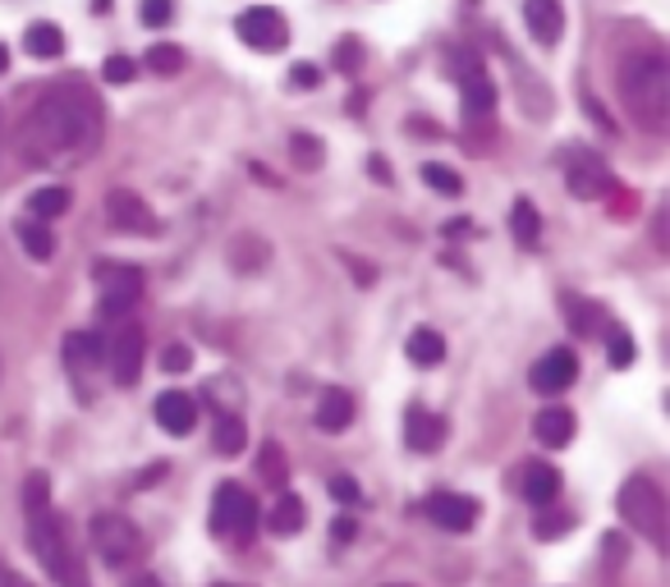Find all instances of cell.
<instances>
[{"label": "cell", "mask_w": 670, "mask_h": 587, "mask_svg": "<svg viewBox=\"0 0 670 587\" xmlns=\"http://www.w3.org/2000/svg\"><path fill=\"white\" fill-rule=\"evenodd\" d=\"M243 446H249V431H243V418H217V431H211V450L217 454H226V459H234Z\"/></svg>", "instance_id": "29"}, {"label": "cell", "mask_w": 670, "mask_h": 587, "mask_svg": "<svg viewBox=\"0 0 670 587\" xmlns=\"http://www.w3.org/2000/svg\"><path fill=\"white\" fill-rule=\"evenodd\" d=\"M23 51L33 55V60H55V55H65V33H60V23H51V19L28 23V28H23Z\"/></svg>", "instance_id": "21"}, {"label": "cell", "mask_w": 670, "mask_h": 587, "mask_svg": "<svg viewBox=\"0 0 670 587\" xmlns=\"http://www.w3.org/2000/svg\"><path fill=\"white\" fill-rule=\"evenodd\" d=\"M143 65L151 74H161V78H175L179 70H185V46H175V42H151L147 55H143Z\"/></svg>", "instance_id": "27"}, {"label": "cell", "mask_w": 670, "mask_h": 587, "mask_svg": "<svg viewBox=\"0 0 670 587\" xmlns=\"http://www.w3.org/2000/svg\"><path fill=\"white\" fill-rule=\"evenodd\" d=\"M331 496H335V501H345V505H358V482H354V478H345V473H341V478H331Z\"/></svg>", "instance_id": "41"}, {"label": "cell", "mask_w": 670, "mask_h": 587, "mask_svg": "<svg viewBox=\"0 0 670 587\" xmlns=\"http://www.w3.org/2000/svg\"><path fill=\"white\" fill-rule=\"evenodd\" d=\"M354 528H358L354 518H335V523H331V542H341V546H345V542L354 537Z\"/></svg>", "instance_id": "43"}, {"label": "cell", "mask_w": 670, "mask_h": 587, "mask_svg": "<svg viewBox=\"0 0 670 587\" xmlns=\"http://www.w3.org/2000/svg\"><path fill=\"white\" fill-rule=\"evenodd\" d=\"M616 87H620V102L634 115L638 129H648V134L670 129V65H666L661 51L629 55L616 74Z\"/></svg>", "instance_id": "2"}, {"label": "cell", "mask_w": 670, "mask_h": 587, "mask_svg": "<svg viewBox=\"0 0 670 587\" xmlns=\"http://www.w3.org/2000/svg\"><path fill=\"white\" fill-rule=\"evenodd\" d=\"M428 518L437 523V528L446 533H469L478 523V501L473 496H460V491H437V496H428Z\"/></svg>", "instance_id": "13"}, {"label": "cell", "mask_w": 670, "mask_h": 587, "mask_svg": "<svg viewBox=\"0 0 670 587\" xmlns=\"http://www.w3.org/2000/svg\"><path fill=\"white\" fill-rule=\"evenodd\" d=\"M520 486H524V501L546 510L556 496H561V473L552 469V463H542V459H528L524 463V473H520Z\"/></svg>", "instance_id": "17"}, {"label": "cell", "mask_w": 670, "mask_h": 587, "mask_svg": "<svg viewBox=\"0 0 670 587\" xmlns=\"http://www.w3.org/2000/svg\"><path fill=\"white\" fill-rule=\"evenodd\" d=\"M6 70H10V51H6V46H0V74H6Z\"/></svg>", "instance_id": "45"}, {"label": "cell", "mask_w": 670, "mask_h": 587, "mask_svg": "<svg viewBox=\"0 0 670 587\" xmlns=\"http://www.w3.org/2000/svg\"><path fill=\"white\" fill-rule=\"evenodd\" d=\"M303 523H308V510H303V501L290 496V491H281V501L266 510V528L276 533V537H294Z\"/></svg>", "instance_id": "23"}, {"label": "cell", "mask_w": 670, "mask_h": 587, "mask_svg": "<svg viewBox=\"0 0 670 587\" xmlns=\"http://www.w3.org/2000/svg\"><path fill=\"white\" fill-rule=\"evenodd\" d=\"M93 281H97V290H102V317H111V322H119V317H129L134 313V303L143 298V271L138 266H129V262H102L97 271H93Z\"/></svg>", "instance_id": "8"}, {"label": "cell", "mask_w": 670, "mask_h": 587, "mask_svg": "<svg viewBox=\"0 0 670 587\" xmlns=\"http://www.w3.org/2000/svg\"><path fill=\"white\" fill-rule=\"evenodd\" d=\"M290 83H294V87H317L322 74H317L313 65H294V70H290Z\"/></svg>", "instance_id": "42"}, {"label": "cell", "mask_w": 670, "mask_h": 587, "mask_svg": "<svg viewBox=\"0 0 670 587\" xmlns=\"http://www.w3.org/2000/svg\"><path fill=\"white\" fill-rule=\"evenodd\" d=\"M335 65H341L345 74H358V65H363V42H358V38H341V42H335Z\"/></svg>", "instance_id": "37"}, {"label": "cell", "mask_w": 670, "mask_h": 587, "mask_svg": "<svg viewBox=\"0 0 670 587\" xmlns=\"http://www.w3.org/2000/svg\"><path fill=\"white\" fill-rule=\"evenodd\" d=\"M510 234L520 239V249H537V239H542V216L528 198H520L510 207Z\"/></svg>", "instance_id": "24"}, {"label": "cell", "mask_w": 670, "mask_h": 587, "mask_svg": "<svg viewBox=\"0 0 670 587\" xmlns=\"http://www.w3.org/2000/svg\"><path fill=\"white\" fill-rule=\"evenodd\" d=\"M170 14H175V0H143V6H138L143 28H166Z\"/></svg>", "instance_id": "36"}, {"label": "cell", "mask_w": 670, "mask_h": 587, "mask_svg": "<svg viewBox=\"0 0 670 587\" xmlns=\"http://www.w3.org/2000/svg\"><path fill=\"white\" fill-rule=\"evenodd\" d=\"M565 307H569V326L578 335H597V326H601V307L597 303H584V298L565 294Z\"/></svg>", "instance_id": "34"}, {"label": "cell", "mask_w": 670, "mask_h": 587, "mask_svg": "<svg viewBox=\"0 0 670 587\" xmlns=\"http://www.w3.org/2000/svg\"><path fill=\"white\" fill-rule=\"evenodd\" d=\"M189 363H193V354H189L185 345H170V349L161 354V367H166V373H189Z\"/></svg>", "instance_id": "40"}, {"label": "cell", "mask_w": 670, "mask_h": 587, "mask_svg": "<svg viewBox=\"0 0 670 587\" xmlns=\"http://www.w3.org/2000/svg\"><path fill=\"white\" fill-rule=\"evenodd\" d=\"M258 523H262V510H258V501L249 496V491H243L239 482H221L217 496H211V533L243 546V542H253Z\"/></svg>", "instance_id": "6"}, {"label": "cell", "mask_w": 670, "mask_h": 587, "mask_svg": "<svg viewBox=\"0 0 670 587\" xmlns=\"http://www.w3.org/2000/svg\"><path fill=\"white\" fill-rule=\"evenodd\" d=\"M616 510L638 537H648L652 546H666V496H661V486L652 478H643V473L629 478L620 486Z\"/></svg>", "instance_id": "4"}, {"label": "cell", "mask_w": 670, "mask_h": 587, "mask_svg": "<svg viewBox=\"0 0 670 587\" xmlns=\"http://www.w3.org/2000/svg\"><path fill=\"white\" fill-rule=\"evenodd\" d=\"M102 147V102L83 83L46 87L38 106L23 115L14 151L33 170H70Z\"/></svg>", "instance_id": "1"}, {"label": "cell", "mask_w": 670, "mask_h": 587, "mask_svg": "<svg viewBox=\"0 0 670 587\" xmlns=\"http://www.w3.org/2000/svg\"><path fill=\"white\" fill-rule=\"evenodd\" d=\"M157 422L170 431V437H189L193 431V422H198V399L193 395H185V390H166V395H157Z\"/></svg>", "instance_id": "14"}, {"label": "cell", "mask_w": 670, "mask_h": 587, "mask_svg": "<svg viewBox=\"0 0 670 587\" xmlns=\"http://www.w3.org/2000/svg\"><path fill=\"white\" fill-rule=\"evenodd\" d=\"M533 390L537 395H561L578 381V354L574 349H546L537 363H533V373H528Z\"/></svg>", "instance_id": "12"}, {"label": "cell", "mask_w": 670, "mask_h": 587, "mask_svg": "<svg viewBox=\"0 0 670 587\" xmlns=\"http://www.w3.org/2000/svg\"><path fill=\"white\" fill-rule=\"evenodd\" d=\"M409 446L418 450V454H437L441 450V441H446V431H450V422L441 418V413H432V409H422V405H413L409 409Z\"/></svg>", "instance_id": "18"}, {"label": "cell", "mask_w": 670, "mask_h": 587, "mask_svg": "<svg viewBox=\"0 0 670 587\" xmlns=\"http://www.w3.org/2000/svg\"><path fill=\"white\" fill-rule=\"evenodd\" d=\"M386 587H405V583H386Z\"/></svg>", "instance_id": "47"}, {"label": "cell", "mask_w": 670, "mask_h": 587, "mask_svg": "<svg viewBox=\"0 0 670 587\" xmlns=\"http://www.w3.org/2000/svg\"><path fill=\"white\" fill-rule=\"evenodd\" d=\"M574 413L565 409V405H552V409H542L537 418H533V431H537V441L546 446V450H561V446H569L574 441Z\"/></svg>", "instance_id": "20"}, {"label": "cell", "mask_w": 670, "mask_h": 587, "mask_svg": "<svg viewBox=\"0 0 670 587\" xmlns=\"http://www.w3.org/2000/svg\"><path fill=\"white\" fill-rule=\"evenodd\" d=\"M143 358H147V335H143V326L129 322V317H119V322H115V335H111V345H106V363H111L115 386H138V377H143Z\"/></svg>", "instance_id": "10"}, {"label": "cell", "mask_w": 670, "mask_h": 587, "mask_svg": "<svg viewBox=\"0 0 670 587\" xmlns=\"http://www.w3.org/2000/svg\"><path fill=\"white\" fill-rule=\"evenodd\" d=\"M409 358L418 363V367H437L441 358H446V339H441V331H428V326H422V331H413L409 335Z\"/></svg>", "instance_id": "28"}, {"label": "cell", "mask_w": 670, "mask_h": 587, "mask_svg": "<svg viewBox=\"0 0 670 587\" xmlns=\"http://www.w3.org/2000/svg\"><path fill=\"white\" fill-rule=\"evenodd\" d=\"M569 523H574V518H565V514H542V518H537V537L552 542V537L569 533Z\"/></svg>", "instance_id": "39"}, {"label": "cell", "mask_w": 670, "mask_h": 587, "mask_svg": "<svg viewBox=\"0 0 670 587\" xmlns=\"http://www.w3.org/2000/svg\"><path fill=\"white\" fill-rule=\"evenodd\" d=\"M606 354H611V367H629L638 358V345L625 331H611V339H606Z\"/></svg>", "instance_id": "35"}, {"label": "cell", "mask_w": 670, "mask_h": 587, "mask_svg": "<svg viewBox=\"0 0 670 587\" xmlns=\"http://www.w3.org/2000/svg\"><path fill=\"white\" fill-rule=\"evenodd\" d=\"M271 258V249L262 239H253V234H243V239H234V249H230V262L239 266V271H258L262 262Z\"/></svg>", "instance_id": "33"}, {"label": "cell", "mask_w": 670, "mask_h": 587, "mask_svg": "<svg viewBox=\"0 0 670 587\" xmlns=\"http://www.w3.org/2000/svg\"><path fill=\"white\" fill-rule=\"evenodd\" d=\"M65 363L74 373H97V367H106V339L97 331H70L65 335Z\"/></svg>", "instance_id": "19"}, {"label": "cell", "mask_w": 670, "mask_h": 587, "mask_svg": "<svg viewBox=\"0 0 670 587\" xmlns=\"http://www.w3.org/2000/svg\"><path fill=\"white\" fill-rule=\"evenodd\" d=\"M0 587H14V574H6V569H0Z\"/></svg>", "instance_id": "46"}, {"label": "cell", "mask_w": 670, "mask_h": 587, "mask_svg": "<svg viewBox=\"0 0 670 587\" xmlns=\"http://www.w3.org/2000/svg\"><path fill=\"white\" fill-rule=\"evenodd\" d=\"M0 138H6V129H0Z\"/></svg>", "instance_id": "48"}, {"label": "cell", "mask_w": 670, "mask_h": 587, "mask_svg": "<svg viewBox=\"0 0 670 587\" xmlns=\"http://www.w3.org/2000/svg\"><path fill=\"white\" fill-rule=\"evenodd\" d=\"M28 542H33L38 565L46 569V578L55 587H93V583H87V574H83V560H78V551H74V537L65 528V518H60L51 505L28 510Z\"/></svg>", "instance_id": "3"}, {"label": "cell", "mask_w": 670, "mask_h": 587, "mask_svg": "<svg viewBox=\"0 0 670 587\" xmlns=\"http://www.w3.org/2000/svg\"><path fill=\"white\" fill-rule=\"evenodd\" d=\"M354 413H358V405H354L349 390H326L322 405H317V427L322 431H345L354 422Z\"/></svg>", "instance_id": "22"}, {"label": "cell", "mask_w": 670, "mask_h": 587, "mask_svg": "<svg viewBox=\"0 0 670 587\" xmlns=\"http://www.w3.org/2000/svg\"><path fill=\"white\" fill-rule=\"evenodd\" d=\"M234 38L249 46V51H262V55H276L290 46V19L271 6H249L239 10L234 19Z\"/></svg>", "instance_id": "9"}, {"label": "cell", "mask_w": 670, "mask_h": 587, "mask_svg": "<svg viewBox=\"0 0 670 587\" xmlns=\"http://www.w3.org/2000/svg\"><path fill=\"white\" fill-rule=\"evenodd\" d=\"M102 78H106V83H134V78H138V65H134L129 55H111L106 65H102Z\"/></svg>", "instance_id": "38"}, {"label": "cell", "mask_w": 670, "mask_h": 587, "mask_svg": "<svg viewBox=\"0 0 670 587\" xmlns=\"http://www.w3.org/2000/svg\"><path fill=\"white\" fill-rule=\"evenodd\" d=\"M524 23L537 46H556L565 33V14H561V0H524Z\"/></svg>", "instance_id": "16"}, {"label": "cell", "mask_w": 670, "mask_h": 587, "mask_svg": "<svg viewBox=\"0 0 670 587\" xmlns=\"http://www.w3.org/2000/svg\"><path fill=\"white\" fill-rule=\"evenodd\" d=\"M70 189L65 184H46V189H38L33 198H28V211H33V221H55V216L70 211Z\"/></svg>", "instance_id": "25"}, {"label": "cell", "mask_w": 670, "mask_h": 587, "mask_svg": "<svg viewBox=\"0 0 670 587\" xmlns=\"http://www.w3.org/2000/svg\"><path fill=\"white\" fill-rule=\"evenodd\" d=\"M87 537H93V551L102 555L111 569H125V565L143 560V533L134 528V518H125V514H97L93 528H87Z\"/></svg>", "instance_id": "7"}, {"label": "cell", "mask_w": 670, "mask_h": 587, "mask_svg": "<svg viewBox=\"0 0 670 587\" xmlns=\"http://www.w3.org/2000/svg\"><path fill=\"white\" fill-rule=\"evenodd\" d=\"M290 157H294V166H303V170H322L326 147H322V138H317V134H294Z\"/></svg>", "instance_id": "32"}, {"label": "cell", "mask_w": 670, "mask_h": 587, "mask_svg": "<svg viewBox=\"0 0 670 587\" xmlns=\"http://www.w3.org/2000/svg\"><path fill=\"white\" fill-rule=\"evenodd\" d=\"M368 170H373V179H377V184H395V175H390V161H386V157H368Z\"/></svg>", "instance_id": "44"}, {"label": "cell", "mask_w": 670, "mask_h": 587, "mask_svg": "<svg viewBox=\"0 0 670 587\" xmlns=\"http://www.w3.org/2000/svg\"><path fill=\"white\" fill-rule=\"evenodd\" d=\"M106 221L119 234H138V239L157 234V211H151L134 189H111L106 193Z\"/></svg>", "instance_id": "11"}, {"label": "cell", "mask_w": 670, "mask_h": 587, "mask_svg": "<svg viewBox=\"0 0 670 587\" xmlns=\"http://www.w3.org/2000/svg\"><path fill=\"white\" fill-rule=\"evenodd\" d=\"M422 184H428L432 193H446V198H460V193H464V179L454 175L450 166H441V161H428V166H422Z\"/></svg>", "instance_id": "31"}, {"label": "cell", "mask_w": 670, "mask_h": 587, "mask_svg": "<svg viewBox=\"0 0 670 587\" xmlns=\"http://www.w3.org/2000/svg\"><path fill=\"white\" fill-rule=\"evenodd\" d=\"M19 243H23V253L33 258V262H46L55 253V234L46 221H23L19 226Z\"/></svg>", "instance_id": "30"}, {"label": "cell", "mask_w": 670, "mask_h": 587, "mask_svg": "<svg viewBox=\"0 0 670 587\" xmlns=\"http://www.w3.org/2000/svg\"><path fill=\"white\" fill-rule=\"evenodd\" d=\"M450 70L460 78V92H464V125L478 134V129H492V115H496V87L486 78V65L469 51V46H454L450 51Z\"/></svg>", "instance_id": "5"}, {"label": "cell", "mask_w": 670, "mask_h": 587, "mask_svg": "<svg viewBox=\"0 0 670 587\" xmlns=\"http://www.w3.org/2000/svg\"><path fill=\"white\" fill-rule=\"evenodd\" d=\"M565 184H569V193L574 198H601V193H611V170H606L597 157H574L569 161V175H565Z\"/></svg>", "instance_id": "15"}, {"label": "cell", "mask_w": 670, "mask_h": 587, "mask_svg": "<svg viewBox=\"0 0 670 587\" xmlns=\"http://www.w3.org/2000/svg\"><path fill=\"white\" fill-rule=\"evenodd\" d=\"M258 473H262V482H266V486L285 491V482H290V459H285L281 441H266V446L258 450Z\"/></svg>", "instance_id": "26"}]
</instances>
